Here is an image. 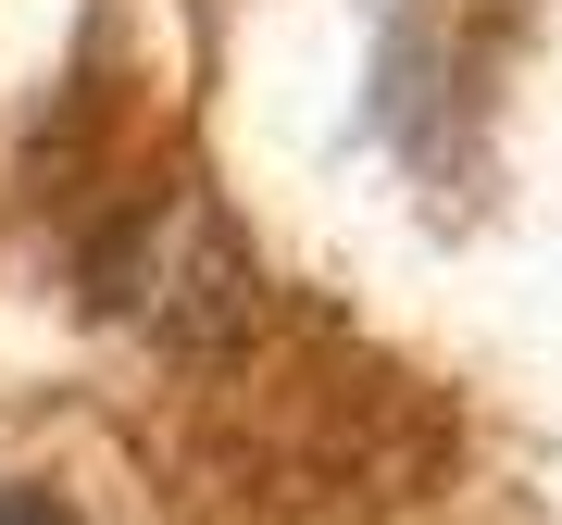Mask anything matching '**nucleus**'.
Instances as JSON below:
<instances>
[{"label":"nucleus","mask_w":562,"mask_h":525,"mask_svg":"<svg viewBox=\"0 0 562 525\" xmlns=\"http://www.w3.org/2000/svg\"><path fill=\"white\" fill-rule=\"evenodd\" d=\"M0 525H63L50 501H25V488H0Z\"/></svg>","instance_id":"obj_1"}]
</instances>
